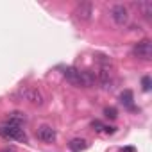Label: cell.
Masks as SVG:
<instances>
[{
	"mask_svg": "<svg viewBox=\"0 0 152 152\" xmlns=\"http://www.w3.org/2000/svg\"><path fill=\"white\" fill-rule=\"evenodd\" d=\"M63 75L72 86H77V88H91L97 83V75H93L88 70H77L73 66L64 68Z\"/></svg>",
	"mask_w": 152,
	"mask_h": 152,
	"instance_id": "1",
	"label": "cell"
},
{
	"mask_svg": "<svg viewBox=\"0 0 152 152\" xmlns=\"http://www.w3.org/2000/svg\"><path fill=\"white\" fill-rule=\"evenodd\" d=\"M0 136L6 140H15V141H27V134L22 129V125H11V124L0 125Z\"/></svg>",
	"mask_w": 152,
	"mask_h": 152,
	"instance_id": "2",
	"label": "cell"
},
{
	"mask_svg": "<svg viewBox=\"0 0 152 152\" xmlns=\"http://www.w3.org/2000/svg\"><path fill=\"white\" fill-rule=\"evenodd\" d=\"M20 97L25 99L27 102L34 104V106H41L43 104V95L38 88H31V86H25L20 90Z\"/></svg>",
	"mask_w": 152,
	"mask_h": 152,
	"instance_id": "3",
	"label": "cell"
},
{
	"mask_svg": "<svg viewBox=\"0 0 152 152\" xmlns=\"http://www.w3.org/2000/svg\"><path fill=\"white\" fill-rule=\"evenodd\" d=\"M111 18L115 20L116 25H125L129 22V9L124 4H116L111 7Z\"/></svg>",
	"mask_w": 152,
	"mask_h": 152,
	"instance_id": "4",
	"label": "cell"
},
{
	"mask_svg": "<svg viewBox=\"0 0 152 152\" xmlns=\"http://www.w3.org/2000/svg\"><path fill=\"white\" fill-rule=\"evenodd\" d=\"M132 54H134L136 57L143 59V61H148V59L152 57V43H150L148 39H143V41L136 43L134 48H132Z\"/></svg>",
	"mask_w": 152,
	"mask_h": 152,
	"instance_id": "5",
	"label": "cell"
},
{
	"mask_svg": "<svg viewBox=\"0 0 152 152\" xmlns=\"http://www.w3.org/2000/svg\"><path fill=\"white\" fill-rule=\"evenodd\" d=\"M91 15H93V6L90 2H81L77 7H75V16L79 20H83V22H90Z\"/></svg>",
	"mask_w": 152,
	"mask_h": 152,
	"instance_id": "6",
	"label": "cell"
},
{
	"mask_svg": "<svg viewBox=\"0 0 152 152\" xmlns=\"http://www.w3.org/2000/svg\"><path fill=\"white\" fill-rule=\"evenodd\" d=\"M36 136H38L41 141H45V143H52V141H56V138H57V132H56V131H54L50 125H41V127L38 129Z\"/></svg>",
	"mask_w": 152,
	"mask_h": 152,
	"instance_id": "7",
	"label": "cell"
},
{
	"mask_svg": "<svg viewBox=\"0 0 152 152\" xmlns=\"http://www.w3.org/2000/svg\"><path fill=\"white\" fill-rule=\"evenodd\" d=\"M68 147H70L72 152H81V150L88 148V141L83 140V138H73V140L68 143Z\"/></svg>",
	"mask_w": 152,
	"mask_h": 152,
	"instance_id": "8",
	"label": "cell"
},
{
	"mask_svg": "<svg viewBox=\"0 0 152 152\" xmlns=\"http://www.w3.org/2000/svg\"><path fill=\"white\" fill-rule=\"evenodd\" d=\"M23 122H25V115L20 113V111H15V113H9L6 124H11V125H22Z\"/></svg>",
	"mask_w": 152,
	"mask_h": 152,
	"instance_id": "9",
	"label": "cell"
},
{
	"mask_svg": "<svg viewBox=\"0 0 152 152\" xmlns=\"http://www.w3.org/2000/svg\"><path fill=\"white\" fill-rule=\"evenodd\" d=\"M91 127H93V131H97V132H106V134H113V132H115V127L104 125V124L99 122V120H93V122H91Z\"/></svg>",
	"mask_w": 152,
	"mask_h": 152,
	"instance_id": "10",
	"label": "cell"
},
{
	"mask_svg": "<svg viewBox=\"0 0 152 152\" xmlns=\"http://www.w3.org/2000/svg\"><path fill=\"white\" fill-rule=\"evenodd\" d=\"M136 7H138L147 18H150V15H152V2H148V0H145V2H138Z\"/></svg>",
	"mask_w": 152,
	"mask_h": 152,
	"instance_id": "11",
	"label": "cell"
},
{
	"mask_svg": "<svg viewBox=\"0 0 152 152\" xmlns=\"http://www.w3.org/2000/svg\"><path fill=\"white\" fill-rule=\"evenodd\" d=\"M120 100H122V104H125V106H132V91L131 90H125L122 95H120Z\"/></svg>",
	"mask_w": 152,
	"mask_h": 152,
	"instance_id": "12",
	"label": "cell"
},
{
	"mask_svg": "<svg viewBox=\"0 0 152 152\" xmlns=\"http://www.w3.org/2000/svg\"><path fill=\"white\" fill-rule=\"evenodd\" d=\"M104 115H106V118H111V120H115V118L118 116V111H116L115 107H106V109H104Z\"/></svg>",
	"mask_w": 152,
	"mask_h": 152,
	"instance_id": "13",
	"label": "cell"
},
{
	"mask_svg": "<svg viewBox=\"0 0 152 152\" xmlns=\"http://www.w3.org/2000/svg\"><path fill=\"white\" fill-rule=\"evenodd\" d=\"M141 84H143V90L148 91V90H150V77H143V79H141Z\"/></svg>",
	"mask_w": 152,
	"mask_h": 152,
	"instance_id": "14",
	"label": "cell"
},
{
	"mask_svg": "<svg viewBox=\"0 0 152 152\" xmlns=\"http://www.w3.org/2000/svg\"><path fill=\"white\" fill-rule=\"evenodd\" d=\"M2 152H16V150H15V148H13V147H11V148H9V147H7V148H4V150H2Z\"/></svg>",
	"mask_w": 152,
	"mask_h": 152,
	"instance_id": "15",
	"label": "cell"
}]
</instances>
